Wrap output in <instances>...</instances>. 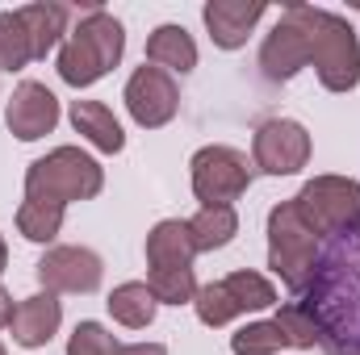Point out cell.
<instances>
[{"label":"cell","mask_w":360,"mask_h":355,"mask_svg":"<svg viewBox=\"0 0 360 355\" xmlns=\"http://www.w3.org/2000/svg\"><path fill=\"white\" fill-rule=\"evenodd\" d=\"M297 305L319 322V347H327V355L360 351V230L331 239Z\"/></svg>","instance_id":"obj_1"},{"label":"cell","mask_w":360,"mask_h":355,"mask_svg":"<svg viewBox=\"0 0 360 355\" xmlns=\"http://www.w3.org/2000/svg\"><path fill=\"white\" fill-rule=\"evenodd\" d=\"M126 55V29L113 13L89 8L80 25L59 46V80L72 88H92L101 76H109Z\"/></svg>","instance_id":"obj_2"},{"label":"cell","mask_w":360,"mask_h":355,"mask_svg":"<svg viewBox=\"0 0 360 355\" xmlns=\"http://www.w3.org/2000/svg\"><path fill=\"white\" fill-rule=\"evenodd\" d=\"M306 38H310V63L319 72V84L327 92H352L360 84V42L356 29L327 8L302 4Z\"/></svg>","instance_id":"obj_3"},{"label":"cell","mask_w":360,"mask_h":355,"mask_svg":"<svg viewBox=\"0 0 360 355\" xmlns=\"http://www.w3.org/2000/svg\"><path fill=\"white\" fill-rule=\"evenodd\" d=\"M105 188V168L84 155L80 147H55L51 155L34 159L25 172V196L30 201H55V205H72V201H92Z\"/></svg>","instance_id":"obj_4"},{"label":"cell","mask_w":360,"mask_h":355,"mask_svg":"<svg viewBox=\"0 0 360 355\" xmlns=\"http://www.w3.org/2000/svg\"><path fill=\"white\" fill-rule=\"evenodd\" d=\"M319 255H323L319 234L302 222L297 205L293 201L272 205V213H269V267L281 276V284L302 297L306 284L314 280Z\"/></svg>","instance_id":"obj_5"},{"label":"cell","mask_w":360,"mask_h":355,"mask_svg":"<svg viewBox=\"0 0 360 355\" xmlns=\"http://www.w3.org/2000/svg\"><path fill=\"white\" fill-rule=\"evenodd\" d=\"M293 205L319 239H344V234L360 230V180L314 176L302 184Z\"/></svg>","instance_id":"obj_6"},{"label":"cell","mask_w":360,"mask_h":355,"mask_svg":"<svg viewBox=\"0 0 360 355\" xmlns=\"http://www.w3.org/2000/svg\"><path fill=\"white\" fill-rule=\"evenodd\" d=\"M269 305H276V284L260 272H231V276L197 288V301H193L197 322L214 326V330L235 322L239 314H256V309H269Z\"/></svg>","instance_id":"obj_7"},{"label":"cell","mask_w":360,"mask_h":355,"mask_svg":"<svg viewBox=\"0 0 360 355\" xmlns=\"http://www.w3.org/2000/svg\"><path fill=\"white\" fill-rule=\"evenodd\" d=\"M252 172L256 163L235 151V147H201L188 163V176H193V196L201 201V209H218V205H231L252 188Z\"/></svg>","instance_id":"obj_8"},{"label":"cell","mask_w":360,"mask_h":355,"mask_svg":"<svg viewBox=\"0 0 360 355\" xmlns=\"http://www.w3.org/2000/svg\"><path fill=\"white\" fill-rule=\"evenodd\" d=\"M252 163L264 176H297L310 163V134L302 121L272 117L252 138Z\"/></svg>","instance_id":"obj_9"},{"label":"cell","mask_w":360,"mask_h":355,"mask_svg":"<svg viewBox=\"0 0 360 355\" xmlns=\"http://www.w3.org/2000/svg\"><path fill=\"white\" fill-rule=\"evenodd\" d=\"M302 67H310V38H306V21H302V4H285L281 21L272 25V34L260 46V72L272 84L293 80Z\"/></svg>","instance_id":"obj_10"},{"label":"cell","mask_w":360,"mask_h":355,"mask_svg":"<svg viewBox=\"0 0 360 355\" xmlns=\"http://www.w3.org/2000/svg\"><path fill=\"white\" fill-rule=\"evenodd\" d=\"M122 100H126V109H130L134 126H143V130H160V126H168V121L176 117L180 88H176V80H172L168 72H160V67H147V63H143V67L126 80Z\"/></svg>","instance_id":"obj_11"},{"label":"cell","mask_w":360,"mask_h":355,"mask_svg":"<svg viewBox=\"0 0 360 355\" xmlns=\"http://www.w3.org/2000/svg\"><path fill=\"white\" fill-rule=\"evenodd\" d=\"M42 293H96L105 280V264L89 247H51L34 267Z\"/></svg>","instance_id":"obj_12"},{"label":"cell","mask_w":360,"mask_h":355,"mask_svg":"<svg viewBox=\"0 0 360 355\" xmlns=\"http://www.w3.org/2000/svg\"><path fill=\"white\" fill-rule=\"evenodd\" d=\"M4 121H8V130L21 142H38V138H46L59 126V96L46 88V84H38V80H25V84H17L13 96H8Z\"/></svg>","instance_id":"obj_13"},{"label":"cell","mask_w":360,"mask_h":355,"mask_svg":"<svg viewBox=\"0 0 360 355\" xmlns=\"http://www.w3.org/2000/svg\"><path fill=\"white\" fill-rule=\"evenodd\" d=\"M264 13H269L264 0H205L201 21H205V29H210L218 51H239V46H248L256 21Z\"/></svg>","instance_id":"obj_14"},{"label":"cell","mask_w":360,"mask_h":355,"mask_svg":"<svg viewBox=\"0 0 360 355\" xmlns=\"http://www.w3.org/2000/svg\"><path fill=\"white\" fill-rule=\"evenodd\" d=\"M59 322H63V301L55 293H34V297H25L13 309L8 330H13V343L17 347L38 351V347H46L59 335Z\"/></svg>","instance_id":"obj_15"},{"label":"cell","mask_w":360,"mask_h":355,"mask_svg":"<svg viewBox=\"0 0 360 355\" xmlns=\"http://www.w3.org/2000/svg\"><path fill=\"white\" fill-rule=\"evenodd\" d=\"M17 17H21L25 34H30V51H34V59H46L55 46H63V34H72V29H68L72 8H68V4H55V0L25 4V8H17Z\"/></svg>","instance_id":"obj_16"},{"label":"cell","mask_w":360,"mask_h":355,"mask_svg":"<svg viewBox=\"0 0 360 355\" xmlns=\"http://www.w3.org/2000/svg\"><path fill=\"white\" fill-rule=\"evenodd\" d=\"M193 255H197V243H193L188 222L164 217L151 226V234H147V264L151 267H193Z\"/></svg>","instance_id":"obj_17"},{"label":"cell","mask_w":360,"mask_h":355,"mask_svg":"<svg viewBox=\"0 0 360 355\" xmlns=\"http://www.w3.org/2000/svg\"><path fill=\"white\" fill-rule=\"evenodd\" d=\"M147 63L151 67H160V72H176V76H188L193 67H197V42L188 38V29L184 25H160V29H151V38H147Z\"/></svg>","instance_id":"obj_18"},{"label":"cell","mask_w":360,"mask_h":355,"mask_svg":"<svg viewBox=\"0 0 360 355\" xmlns=\"http://www.w3.org/2000/svg\"><path fill=\"white\" fill-rule=\"evenodd\" d=\"M72 126H76V134H84L105 155H117L126 147V134H122L113 109L101 105V100H72Z\"/></svg>","instance_id":"obj_19"},{"label":"cell","mask_w":360,"mask_h":355,"mask_svg":"<svg viewBox=\"0 0 360 355\" xmlns=\"http://www.w3.org/2000/svg\"><path fill=\"white\" fill-rule=\"evenodd\" d=\"M105 305H109L113 322H122L126 330H143V326H151V322H155V309H160L155 293H151L143 280H126V284H117V288L109 293Z\"/></svg>","instance_id":"obj_20"},{"label":"cell","mask_w":360,"mask_h":355,"mask_svg":"<svg viewBox=\"0 0 360 355\" xmlns=\"http://www.w3.org/2000/svg\"><path fill=\"white\" fill-rule=\"evenodd\" d=\"M188 230H193L197 255H201V251H222V247H231L235 234H239V213H235L231 205L201 209L197 217H188Z\"/></svg>","instance_id":"obj_21"},{"label":"cell","mask_w":360,"mask_h":355,"mask_svg":"<svg viewBox=\"0 0 360 355\" xmlns=\"http://www.w3.org/2000/svg\"><path fill=\"white\" fill-rule=\"evenodd\" d=\"M17 230H21V239H30V243H55L59 239V230H63V205H55V201H21V209H17Z\"/></svg>","instance_id":"obj_22"},{"label":"cell","mask_w":360,"mask_h":355,"mask_svg":"<svg viewBox=\"0 0 360 355\" xmlns=\"http://www.w3.org/2000/svg\"><path fill=\"white\" fill-rule=\"evenodd\" d=\"M147 288L160 305H188L197 301V272L193 267H151Z\"/></svg>","instance_id":"obj_23"},{"label":"cell","mask_w":360,"mask_h":355,"mask_svg":"<svg viewBox=\"0 0 360 355\" xmlns=\"http://www.w3.org/2000/svg\"><path fill=\"white\" fill-rule=\"evenodd\" d=\"M272 322L281 326L285 343H289V347H297V351H310V347H319V343H323L319 322H314V318H310V309H306V305H297V301L281 305V314H276Z\"/></svg>","instance_id":"obj_24"},{"label":"cell","mask_w":360,"mask_h":355,"mask_svg":"<svg viewBox=\"0 0 360 355\" xmlns=\"http://www.w3.org/2000/svg\"><path fill=\"white\" fill-rule=\"evenodd\" d=\"M25 63H34L30 34L17 13H0V72H21Z\"/></svg>","instance_id":"obj_25"},{"label":"cell","mask_w":360,"mask_h":355,"mask_svg":"<svg viewBox=\"0 0 360 355\" xmlns=\"http://www.w3.org/2000/svg\"><path fill=\"white\" fill-rule=\"evenodd\" d=\"M285 347L289 343H285V335H281L276 322H248L243 330L231 335V351L235 355H276V351H285Z\"/></svg>","instance_id":"obj_26"},{"label":"cell","mask_w":360,"mask_h":355,"mask_svg":"<svg viewBox=\"0 0 360 355\" xmlns=\"http://www.w3.org/2000/svg\"><path fill=\"white\" fill-rule=\"evenodd\" d=\"M68 355H117V339L101 322H80L68 339Z\"/></svg>","instance_id":"obj_27"},{"label":"cell","mask_w":360,"mask_h":355,"mask_svg":"<svg viewBox=\"0 0 360 355\" xmlns=\"http://www.w3.org/2000/svg\"><path fill=\"white\" fill-rule=\"evenodd\" d=\"M117 355H168L164 343H126V347H117Z\"/></svg>","instance_id":"obj_28"},{"label":"cell","mask_w":360,"mask_h":355,"mask_svg":"<svg viewBox=\"0 0 360 355\" xmlns=\"http://www.w3.org/2000/svg\"><path fill=\"white\" fill-rule=\"evenodd\" d=\"M13 309H17V305H13V301H8V293L0 288V330H4L8 322H13Z\"/></svg>","instance_id":"obj_29"},{"label":"cell","mask_w":360,"mask_h":355,"mask_svg":"<svg viewBox=\"0 0 360 355\" xmlns=\"http://www.w3.org/2000/svg\"><path fill=\"white\" fill-rule=\"evenodd\" d=\"M4 264H8V247H4V239H0V272H4Z\"/></svg>","instance_id":"obj_30"},{"label":"cell","mask_w":360,"mask_h":355,"mask_svg":"<svg viewBox=\"0 0 360 355\" xmlns=\"http://www.w3.org/2000/svg\"><path fill=\"white\" fill-rule=\"evenodd\" d=\"M0 355H8V351H4V343H0Z\"/></svg>","instance_id":"obj_31"},{"label":"cell","mask_w":360,"mask_h":355,"mask_svg":"<svg viewBox=\"0 0 360 355\" xmlns=\"http://www.w3.org/2000/svg\"><path fill=\"white\" fill-rule=\"evenodd\" d=\"M352 355H360V351H352Z\"/></svg>","instance_id":"obj_32"}]
</instances>
